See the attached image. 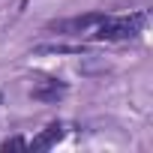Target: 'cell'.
Instances as JSON below:
<instances>
[{"mask_svg": "<svg viewBox=\"0 0 153 153\" xmlns=\"http://www.w3.org/2000/svg\"><path fill=\"white\" fill-rule=\"evenodd\" d=\"M147 27V12H129V15H102L96 27L87 33L96 42H129L141 36Z\"/></svg>", "mask_w": 153, "mask_h": 153, "instance_id": "6da1fadb", "label": "cell"}, {"mask_svg": "<svg viewBox=\"0 0 153 153\" xmlns=\"http://www.w3.org/2000/svg\"><path fill=\"white\" fill-rule=\"evenodd\" d=\"M63 93H66V84H63L60 78H42V81L30 90V96L39 99V102H57Z\"/></svg>", "mask_w": 153, "mask_h": 153, "instance_id": "277c9868", "label": "cell"}, {"mask_svg": "<svg viewBox=\"0 0 153 153\" xmlns=\"http://www.w3.org/2000/svg\"><path fill=\"white\" fill-rule=\"evenodd\" d=\"M63 135H66V126L63 123H48L33 141H27V150H48L57 141H63Z\"/></svg>", "mask_w": 153, "mask_h": 153, "instance_id": "3957f363", "label": "cell"}, {"mask_svg": "<svg viewBox=\"0 0 153 153\" xmlns=\"http://www.w3.org/2000/svg\"><path fill=\"white\" fill-rule=\"evenodd\" d=\"M0 150H27V141L24 138H9V141L0 144Z\"/></svg>", "mask_w": 153, "mask_h": 153, "instance_id": "5b68a950", "label": "cell"}, {"mask_svg": "<svg viewBox=\"0 0 153 153\" xmlns=\"http://www.w3.org/2000/svg\"><path fill=\"white\" fill-rule=\"evenodd\" d=\"M102 15H105V12H87V15H75V18L51 21L45 30H57V33H63V36H87V33L96 27V21H99Z\"/></svg>", "mask_w": 153, "mask_h": 153, "instance_id": "7a4b0ae2", "label": "cell"}]
</instances>
